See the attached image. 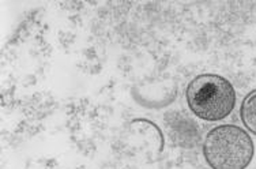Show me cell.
<instances>
[{
	"mask_svg": "<svg viewBox=\"0 0 256 169\" xmlns=\"http://www.w3.org/2000/svg\"><path fill=\"white\" fill-rule=\"evenodd\" d=\"M254 153L251 136L233 124L212 128L203 142V156L212 169H246Z\"/></svg>",
	"mask_w": 256,
	"mask_h": 169,
	"instance_id": "obj_1",
	"label": "cell"
},
{
	"mask_svg": "<svg viewBox=\"0 0 256 169\" xmlns=\"http://www.w3.org/2000/svg\"><path fill=\"white\" fill-rule=\"evenodd\" d=\"M187 102L199 119L217 122L232 114L236 105L233 84L216 74L198 75L188 84Z\"/></svg>",
	"mask_w": 256,
	"mask_h": 169,
	"instance_id": "obj_2",
	"label": "cell"
},
{
	"mask_svg": "<svg viewBox=\"0 0 256 169\" xmlns=\"http://www.w3.org/2000/svg\"><path fill=\"white\" fill-rule=\"evenodd\" d=\"M240 116L244 126L256 135V90H252L242 104Z\"/></svg>",
	"mask_w": 256,
	"mask_h": 169,
	"instance_id": "obj_3",
	"label": "cell"
}]
</instances>
